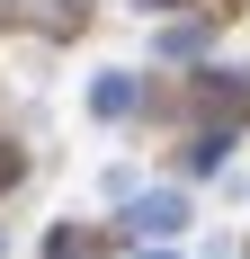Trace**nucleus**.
<instances>
[{
    "instance_id": "f257e3e1",
    "label": "nucleus",
    "mask_w": 250,
    "mask_h": 259,
    "mask_svg": "<svg viewBox=\"0 0 250 259\" xmlns=\"http://www.w3.org/2000/svg\"><path fill=\"white\" fill-rule=\"evenodd\" d=\"M90 107H99V116H125V107H134V80H125V72H107L99 90H90Z\"/></svg>"
},
{
    "instance_id": "f03ea898",
    "label": "nucleus",
    "mask_w": 250,
    "mask_h": 259,
    "mask_svg": "<svg viewBox=\"0 0 250 259\" xmlns=\"http://www.w3.org/2000/svg\"><path fill=\"white\" fill-rule=\"evenodd\" d=\"M134 224H143V233H179V197H143Z\"/></svg>"
},
{
    "instance_id": "7ed1b4c3",
    "label": "nucleus",
    "mask_w": 250,
    "mask_h": 259,
    "mask_svg": "<svg viewBox=\"0 0 250 259\" xmlns=\"http://www.w3.org/2000/svg\"><path fill=\"white\" fill-rule=\"evenodd\" d=\"M45 259H90V233H63V241H45Z\"/></svg>"
},
{
    "instance_id": "20e7f679",
    "label": "nucleus",
    "mask_w": 250,
    "mask_h": 259,
    "mask_svg": "<svg viewBox=\"0 0 250 259\" xmlns=\"http://www.w3.org/2000/svg\"><path fill=\"white\" fill-rule=\"evenodd\" d=\"M9 179H18V152H0V188H9Z\"/></svg>"
}]
</instances>
